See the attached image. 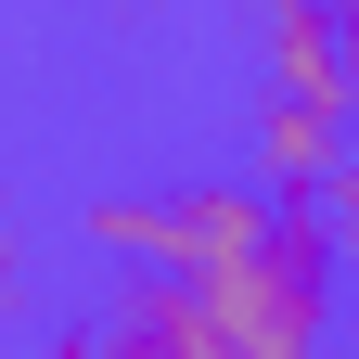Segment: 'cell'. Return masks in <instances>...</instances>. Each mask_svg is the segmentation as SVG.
<instances>
[{"label": "cell", "instance_id": "1", "mask_svg": "<svg viewBox=\"0 0 359 359\" xmlns=\"http://www.w3.org/2000/svg\"><path fill=\"white\" fill-rule=\"evenodd\" d=\"M205 308V334L231 359H334V321H346V257L321 231V205H283L244 257L218 269H180Z\"/></svg>", "mask_w": 359, "mask_h": 359}, {"label": "cell", "instance_id": "2", "mask_svg": "<svg viewBox=\"0 0 359 359\" xmlns=\"http://www.w3.org/2000/svg\"><path fill=\"white\" fill-rule=\"evenodd\" d=\"M269 218H283L269 180H154V193H90L77 244L116 257V269H218V257H244Z\"/></svg>", "mask_w": 359, "mask_h": 359}, {"label": "cell", "instance_id": "3", "mask_svg": "<svg viewBox=\"0 0 359 359\" xmlns=\"http://www.w3.org/2000/svg\"><path fill=\"white\" fill-rule=\"evenodd\" d=\"M244 154H257V180H269L283 205H321V180L346 167V116H334V103H295V90H257Z\"/></svg>", "mask_w": 359, "mask_h": 359}, {"label": "cell", "instance_id": "4", "mask_svg": "<svg viewBox=\"0 0 359 359\" xmlns=\"http://www.w3.org/2000/svg\"><path fill=\"white\" fill-rule=\"evenodd\" d=\"M257 90H295V103H334V116H359V77H346V52H334V0H269L257 13Z\"/></svg>", "mask_w": 359, "mask_h": 359}, {"label": "cell", "instance_id": "5", "mask_svg": "<svg viewBox=\"0 0 359 359\" xmlns=\"http://www.w3.org/2000/svg\"><path fill=\"white\" fill-rule=\"evenodd\" d=\"M321 231H334V257L359 269V154H346V167L321 180Z\"/></svg>", "mask_w": 359, "mask_h": 359}, {"label": "cell", "instance_id": "6", "mask_svg": "<svg viewBox=\"0 0 359 359\" xmlns=\"http://www.w3.org/2000/svg\"><path fill=\"white\" fill-rule=\"evenodd\" d=\"M52 359H154V346L128 334V321H65V334H52Z\"/></svg>", "mask_w": 359, "mask_h": 359}, {"label": "cell", "instance_id": "7", "mask_svg": "<svg viewBox=\"0 0 359 359\" xmlns=\"http://www.w3.org/2000/svg\"><path fill=\"white\" fill-rule=\"evenodd\" d=\"M26 308V244H13V218H0V321Z\"/></svg>", "mask_w": 359, "mask_h": 359}, {"label": "cell", "instance_id": "8", "mask_svg": "<svg viewBox=\"0 0 359 359\" xmlns=\"http://www.w3.org/2000/svg\"><path fill=\"white\" fill-rule=\"evenodd\" d=\"M334 52H346V77H359V0H334Z\"/></svg>", "mask_w": 359, "mask_h": 359}]
</instances>
